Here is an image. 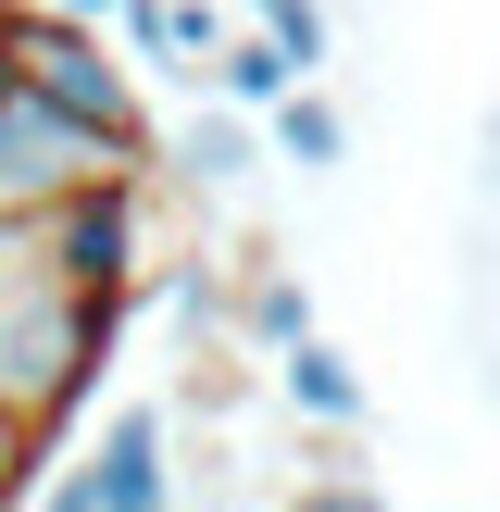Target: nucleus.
<instances>
[{
    "mask_svg": "<svg viewBox=\"0 0 500 512\" xmlns=\"http://www.w3.org/2000/svg\"><path fill=\"white\" fill-rule=\"evenodd\" d=\"M25 512H100V488H88V463H63V475H38V488H25Z\"/></svg>",
    "mask_w": 500,
    "mask_h": 512,
    "instance_id": "13",
    "label": "nucleus"
},
{
    "mask_svg": "<svg viewBox=\"0 0 500 512\" xmlns=\"http://www.w3.org/2000/svg\"><path fill=\"white\" fill-rule=\"evenodd\" d=\"M125 313L88 288H63V275L38 263V250L0 225V413L25 425V438H63V413L100 388V363H113Z\"/></svg>",
    "mask_w": 500,
    "mask_h": 512,
    "instance_id": "1",
    "label": "nucleus"
},
{
    "mask_svg": "<svg viewBox=\"0 0 500 512\" xmlns=\"http://www.w3.org/2000/svg\"><path fill=\"white\" fill-rule=\"evenodd\" d=\"M13 88H25V75H13V38H0V100H13Z\"/></svg>",
    "mask_w": 500,
    "mask_h": 512,
    "instance_id": "16",
    "label": "nucleus"
},
{
    "mask_svg": "<svg viewBox=\"0 0 500 512\" xmlns=\"http://www.w3.org/2000/svg\"><path fill=\"white\" fill-rule=\"evenodd\" d=\"M238 338L263 350V363H275L288 338H313V288H300L288 263H263V250H250V275H238Z\"/></svg>",
    "mask_w": 500,
    "mask_h": 512,
    "instance_id": "10",
    "label": "nucleus"
},
{
    "mask_svg": "<svg viewBox=\"0 0 500 512\" xmlns=\"http://www.w3.org/2000/svg\"><path fill=\"white\" fill-rule=\"evenodd\" d=\"M288 88H300V50H288V38H263V25H225V50H213V100L275 113Z\"/></svg>",
    "mask_w": 500,
    "mask_h": 512,
    "instance_id": "9",
    "label": "nucleus"
},
{
    "mask_svg": "<svg viewBox=\"0 0 500 512\" xmlns=\"http://www.w3.org/2000/svg\"><path fill=\"white\" fill-rule=\"evenodd\" d=\"M13 238L38 250V263L63 275V288H88V300H113V313H138V300H150V275H163V225H150V163H138V175H88L75 200L25 213Z\"/></svg>",
    "mask_w": 500,
    "mask_h": 512,
    "instance_id": "2",
    "label": "nucleus"
},
{
    "mask_svg": "<svg viewBox=\"0 0 500 512\" xmlns=\"http://www.w3.org/2000/svg\"><path fill=\"white\" fill-rule=\"evenodd\" d=\"M88 175H138V150L100 138V125H75L63 100H38V88L0 100V225H25V213H50V200H75Z\"/></svg>",
    "mask_w": 500,
    "mask_h": 512,
    "instance_id": "4",
    "label": "nucleus"
},
{
    "mask_svg": "<svg viewBox=\"0 0 500 512\" xmlns=\"http://www.w3.org/2000/svg\"><path fill=\"white\" fill-rule=\"evenodd\" d=\"M288 512H388V500H375V475H300Z\"/></svg>",
    "mask_w": 500,
    "mask_h": 512,
    "instance_id": "12",
    "label": "nucleus"
},
{
    "mask_svg": "<svg viewBox=\"0 0 500 512\" xmlns=\"http://www.w3.org/2000/svg\"><path fill=\"white\" fill-rule=\"evenodd\" d=\"M88 488H100V512H188V488H175V413L163 400H125V413L100 425Z\"/></svg>",
    "mask_w": 500,
    "mask_h": 512,
    "instance_id": "5",
    "label": "nucleus"
},
{
    "mask_svg": "<svg viewBox=\"0 0 500 512\" xmlns=\"http://www.w3.org/2000/svg\"><path fill=\"white\" fill-rule=\"evenodd\" d=\"M275 400H288L300 425H375L363 363H350L338 338H288V350H275Z\"/></svg>",
    "mask_w": 500,
    "mask_h": 512,
    "instance_id": "7",
    "label": "nucleus"
},
{
    "mask_svg": "<svg viewBox=\"0 0 500 512\" xmlns=\"http://www.w3.org/2000/svg\"><path fill=\"white\" fill-rule=\"evenodd\" d=\"M263 150H275V163H300V175H338V163H350V113L300 75V88L263 113Z\"/></svg>",
    "mask_w": 500,
    "mask_h": 512,
    "instance_id": "8",
    "label": "nucleus"
},
{
    "mask_svg": "<svg viewBox=\"0 0 500 512\" xmlns=\"http://www.w3.org/2000/svg\"><path fill=\"white\" fill-rule=\"evenodd\" d=\"M488 200H500V113H488Z\"/></svg>",
    "mask_w": 500,
    "mask_h": 512,
    "instance_id": "15",
    "label": "nucleus"
},
{
    "mask_svg": "<svg viewBox=\"0 0 500 512\" xmlns=\"http://www.w3.org/2000/svg\"><path fill=\"white\" fill-rule=\"evenodd\" d=\"M250 25H263V38H288V50H300V75H325V50H338L325 0H250Z\"/></svg>",
    "mask_w": 500,
    "mask_h": 512,
    "instance_id": "11",
    "label": "nucleus"
},
{
    "mask_svg": "<svg viewBox=\"0 0 500 512\" xmlns=\"http://www.w3.org/2000/svg\"><path fill=\"white\" fill-rule=\"evenodd\" d=\"M50 13H88V25H125V0H50Z\"/></svg>",
    "mask_w": 500,
    "mask_h": 512,
    "instance_id": "14",
    "label": "nucleus"
},
{
    "mask_svg": "<svg viewBox=\"0 0 500 512\" xmlns=\"http://www.w3.org/2000/svg\"><path fill=\"white\" fill-rule=\"evenodd\" d=\"M0 38H13V75L38 100H63L75 125H100V138H125L150 163V138H163V125H150V100H138V63H125L113 38H100L88 13H50V0H0Z\"/></svg>",
    "mask_w": 500,
    "mask_h": 512,
    "instance_id": "3",
    "label": "nucleus"
},
{
    "mask_svg": "<svg viewBox=\"0 0 500 512\" xmlns=\"http://www.w3.org/2000/svg\"><path fill=\"white\" fill-rule=\"evenodd\" d=\"M150 163H163L188 200H225V188H250V163H263V113H238V100H200L175 138H150Z\"/></svg>",
    "mask_w": 500,
    "mask_h": 512,
    "instance_id": "6",
    "label": "nucleus"
}]
</instances>
